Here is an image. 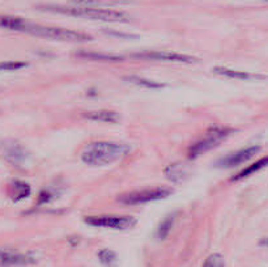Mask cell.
Listing matches in <instances>:
<instances>
[{
	"label": "cell",
	"mask_w": 268,
	"mask_h": 267,
	"mask_svg": "<svg viewBox=\"0 0 268 267\" xmlns=\"http://www.w3.org/2000/svg\"><path fill=\"white\" fill-rule=\"evenodd\" d=\"M37 9L43 12L59 13V15L74 16V17H84L89 20L106 21V23H127L130 21V16L126 12L114 11L106 8H89V7L79 6H59V4H42L37 6Z\"/></svg>",
	"instance_id": "cell-1"
},
{
	"label": "cell",
	"mask_w": 268,
	"mask_h": 267,
	"mask_svg": "<svg viewBox=\"0 0 268 267\" xmlns=\"http://www.w3.org/2000/svg\"><path fill=\"white\" fill-rule=\"evenodd\" d=\"M128 152H130L128 144L98 140V142L89 143L84 148L81 153V160L91 166H106L117 163Z\"/></svg>",
	"instance_id": "cell-2"
},
{
	"label": "cell",
	"mask_w": 268,
	"mask_h": 267,
	"mask_svg": "<svg viewBox=\"0 0 268 267\" xmlns=\"http://www.w3.org/2000/svg\"><path fill=\"white\" fill-rule=\"evenodd\" d=\"M25 33L32 34V36L41 37V38L59 42H71V43H83V42H91L93 39V37L89 36L88 33L65 29V28L44 27V25L33 24V23H29V27Z\"/></svg>",
	"instance_id": "cell-3"
},
{
	"label": "cell",
	"mask_w": 268,
	"mask_h": 267,
	"mask_svg": "<svg viewBox=\"0 0 268 267\" xmlns=\"http://www.w3.org/2000/svg\"><path fill=\"white\" fill-rule=\"evenodd\" d=\"M232 132L233 130L229 127H222V126L211 127L200 139L192 143L191 146L189 147V149H187V158L194 160V159L199 158V156H202V154L206 153V152L216 148V147L220 146V143L224 142Z\"/></svg>",
	"instance_id": "cell-4"
},
{
	"label": "cell",
	"mask_w": 268,
	"mask_h": 267,
	"mask_svg": "<svg viewBox=\"0 0 268 267\" xmlns=\"http://www.w3.org/2000/svg\"><path fill=\"white\" fill-rule=\"evenodd\" d=\"M171 194L173 190L169 187H152V189H143V190L131 191V193L119 195L118 201L126 206H136L165 199Z\"/></svg>",
	"instance_id": "cell-5"
},
{
	"label": "cell",
	"mask_w": 268,
	"mask_h": 267,
	"mask_svg": "<svg viewBox=\"0 0 268 267\" xmlns=\"http://www.w3.org/2000/svg\"><path fill=\"white\" fill-rule=\"evenodd\" d=\"M84 221L96 228H109L117 231H126L132 228L136 224L133 216H122V215H101V216H85Z\"/></svg>",
	"instance_id": "cell-6"
},
{
	"label": "cell",
	"mask_w": 268,
	"mask_h": 267,
	"mask_svg": "<svg viewBox=\"0 0 268 267\" xmlns=\"http://www.w3.org/2000/svg\"><path fill=\"white\" fill-rule=\"evenodd\" d=\"M135 59L142 60H160V62H174L185 63V64H192L199 62V59L191 55H186L181 53H173V51H143L131 55Z\"/></svg>",
	"instance_id": "cell-7"
},
{
	"label": "cell",
	"mask_w": 268,
	"mask_h": 267,
	"mask_svg": "<svg viewBox=\"0 0 268 267\" xmlns=\"http://www.w3.org/2000/svg\"><path fill=\"white\" fill-rule=\"evenodd\" d=\"M259 151H260L259 146H251V147H246V148L243 149H239V151L232 152V153L227 154L225 158L221 159V160L217 163V166H220V168H225V169H227V168H236V166L241 165V164L250 160L254 154H256Z\"/></svg>",
	"instance_id": "cell-8"
},
{
	"label": "cell",
	"mask_w": 268,
	"mask_h": 267,
	"mask_svg": "<svg viewBox=\"0 0 268 267\" xmlns=\"http://www.w3.org/2000/svg\"><path fill=\"white\" fill-rule=\"evenodd\" d=\"M2 153L3 158L13 166H21L28 158L27 149L16 140H6L2 144Z\"/></svg>",
	"instance_id": "cell-9"
},
{
	"label": "cell",
	"mask_w": 268,
	"mask_h": 267,
	"mask_svg": "<svg viewBox=\"0 0 268 267\" xmlns=\"http://www.w3.org/2000/svg\"><path fill=\"white\" fill-rule=\"evenodd\" d=\"M34 258L29 254L15 252V250L2 249L0 250V266H24V264L34 263Z\"/></svg>",
	"instance_id": "cell-10"
},
{
	"label": "cell",
	"mask_w": 268,
	"mask_h": 267,
	"mask_svg": "<svg viewBox=\"0 0 268 267\" xmlns=\"http://www.w3.org/2000/svg\"><path fill=\"white\" fill-rule=\"evenodd\" d=\"M75 57L81 58L84 60L89 62H103V63H119L123 62L124 58L121 55L109 53H100V51H91V50H79L75 53Z\"/></svg>",
	"instance_id": "cell-11"
},
{
	"label": "cell",
	"mask_w": 268,
	"mask_h": 267,
	"mask_svg": "<svg viewBox=\"0 0 268 267\" xmlns=\"http://www.w3.org/2000/svg\"><path fill=\"white\" fill-rule=\"evenodd\" d=\"M84 118L89 119V121L95 122H103V123H118L121 117L117 112L113 110H92V112H85L83 114Z\"/></svg>",
	"instance_id": "cell-12"
},
{
	"label": "cell",
	"mask_w": 268,
	"mask_h": 267,
	"mask_svg": "<svg viewBox=\"0 0 268 267\" xmlns=\"http://www.w3.org/2000/svg\"><path fill=\"white\" fill-rule=\"evenodd\" d=\"M29 27V21L21 17L9 15H0V28L2 29L15 30V32H27Z\"/></svg>",
	"instance_id": "cell-13"
},
{
	"label": "cell",
	"mask_w": 268,
	"mask_h": 267,
	"mask_svg": "<svg viewBox=\"0 0 268 267\" xmlns=\"http://www.w3.org/2000/svg\"><path fill=\"white\" fill-rule=\"evenodd\" d=\"M72 6L89 7V8H106V7L121 6V4H128L130 0H68Z\"/></svg>",
	"instance_id": "cell-14"
},
{
	"label": "cell",
	"mask_w": 268,
	"mask_h": 267,
	"mask_svg": "<svg viewBox=\"0 0 268 267\" xmlns=\"http://www.w3.org/2000/svg\"><path fill=\"white\" fill-rule=\"evenodd\" d=\"M164 174L174 184H181L187 178V169L182 163L170 164L164 169Z\"/></svg>",
	"instance_id": "cell-15"
},
{
	"label": "cell",
	"mask_w": 268,
	"mask_h": 267,
	"mask_svg": "<svg viewBox=\"0 0 268 267\" xmlns=\"http://www.w3.org/2000/svg\"><path fill=\"white\" fill-rule=\"evenodd\" d=\"M265 166H268V156H264V158H262L260 160L255 161V163H253L251 165L246 166V168L242 169L238 174H236L232 178V181H238V180H243V178L250 177L254 173L259 172V170H262Z\"/></svg>",
	"instance_id": "cell-16"
},
{
	"label": "cell",
	"mask_w": 268,
	"mask_h": 267,
	"mask_svg": "<svg viewBox=\"0 0 268 267\" xmlns=\"http://www.w3.org/2000/svg\"><path fill=\"white\" fill-rule=\"evenodd\" d=\"M123 80L127 81V83L133 84V85L142 86V88H147V89L165 88V84L159 83V81L149 80V79H144V77H140V76H133V75H130V76L123 77Z\"/></svg>",
	"instance_id": "cell-17"
},
{
	"label": "cell",
	"mask_w": 268,
	"mask_h": 267,
	"mask_svg": "<svg viewBox=\"0 0 268 267\" xmlns=\"http://www.w3.org/2000/svg\"><path fill=\"white\" fill-rule=\"evenodd\" d=\"M174 221H175V214L173 212V214L168 215L165 219L160 222L159 228H157V231H156V237L159 238V240H165V238L168 237L169 233H170V231H171V228H173Z\"/></svg>",
	"instance_id": "cell-18"
},
{
	"label": "cell",
	"mask_w": 268,
	"mask_h": 267,
	"mask_svg": "<svg viewBox=\"0 0 268 267\" xmlns=\"http://www.w3.org/2000/svg\"><path fill=\"white\" fill-rule=\"evenodd\" d=\"M213 72L221 76L229 77V79H238V80H249L251 77H254L251 74H248L244 71H236V70L225 69V67H215Z\"/></svg>",
	"instance_id": "cell-19"
},
{
	"label": "cell",
	"mask_w": 268,
	"mask_h": 267,
	"mask_svg": "<svg viewBox=\"0 0 268 267\" xmlns=\"http://www.w3.org/2000/svg\"><path fill=\"white\" fill-rule=\"evenodd\" d=\"M11 195L13 201H21V199L27 198L30 194V186L23 181H15L11 185Z\"/></svg>",
	"instance_id": "cell-20"
},
{
	"label": "cell",
	"mask_w": 268,
	"mask_h": 267,
	"mask_svg": "<svg viewBox=\"0 0 268 267\" xmlns=\"http://www.w3.org/2000/svg\"><path fill=\"white\" fill-rule=\"evenodd\" d=\"M98 259L105 267H117L118 263V257L117 253L111 249H102L98 252Z\"/></svg>",
	"instance_id": "cell-21"
},
{
	"label": "cell",
	"mask_w": 268,
	"mask_h": 267,
	"mask_svg": "<svg viewBox=\"0 0 268 267\" xmlns=\"http://www.w3.org/2000/svg\"><path fill=\"white\" fill-rule=\"evenodd\" d=\"M203 267H225V262L222 255L218 253H213L209 257H207V259L204 261Z\"/></svg>",
	"instance_id": "cell-22"
},
{
	"label": "cell",
	"mask_w": 268,
	"mask_h": 267,
	"mask_svg": "<svg viewBox=\"0 0 268 267\" xmlns=\"http://www.w3.org/2000/svg\"><path fill=\"white\" fill-rule=\"evenodd\" d=\"M27 63L17 62V60H11V62L0 63V71H18L21 69L27 67Z\"/></svg>",
	"instance_id": "cell-23"
},
{
	"label": "cell",
	"mask_w": 268,
	"mask_h": 267,
	"mask_svg": "<svg viewBox=\"0 0 268 267\" xmlns=\"http://www.w3.org/2000/svg\"><path fill=\"white\" fill-rule=\"evenodd\" d=\"M106 33H109L110 36L115 37H122V38H138L136 36H131V34H126V33H118V32H113V30H106Z\"/></svg>",
	"instance_id": "cell-24"
},
{
	"label": "cell",
	"mask_w": 268,
	"mask_h": 267,
	"mask_svg": "<svg viewBox=\"0 0 268 267\" xmlns=\"http://www.w3.org/2000/svg\"><path fill=\"white\" fill-rule=\"evenodd\" d=\"M259 245H260V247H265V248H268V237L262 238V240L259 241Z\"/></svg>",
	"instance_id": "cell-25"
},
{
	"label": "cell",
	"mask_w": 268,
	"mask_h": 267,
	"mask_svg": "<svg viewBox=\"0 0 268 267\" xmlns=\"http://www.w3.org/2000/svg\"><path fill=\"white\" fill-rule=\"evenodd\" d=\"M263 2H268V0H263Z\"/></svg>",
	"instance_id": "cell-26"
}]
</instances>
